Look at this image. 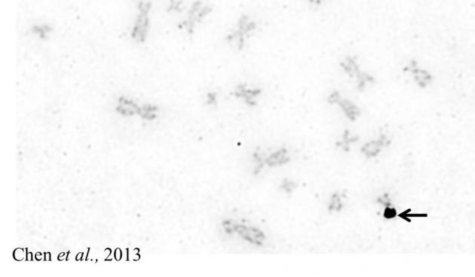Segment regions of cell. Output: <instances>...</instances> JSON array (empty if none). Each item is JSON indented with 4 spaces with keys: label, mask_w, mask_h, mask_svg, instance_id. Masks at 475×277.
<instances>
[{
    "label": "cell",
    "mask_w": 475,
    "mask_h": 277,
    "mask_svg": "<svg viewBox=\"0 0 475 277\" xmlns=\"http://www.w3.org/2000/svg\"><path fill=\"white\" fill-rule=\"evenodd\" d=\"M207 101L208 104H215L216 102V94L210 92L207 95Z\"/></svg>",
    "instance_id": "cell-21"
},
{
    "label": "cell",
    "mask_w": 475,
    "mask_h": 277,
    "mask_svg": "<svg viewBox=\"0 0 475 277\" xmlns=\"http://www.w3.org/2000/svg\"><path fill=\"white\" fill-rule=\"evenodd\" d=\"M258 28L257 21L249 14H242L237 20L233 28L226 34V41L237 50H243L248 39Z\"/></svg>",
    "instance_id": "cell-1"
},
{
    "label": "cell",
    "mask_w": 475,
    "mask_h": 277,
    "mask_svg": "<svg viewBox=\"0 0 475 277\" xmlns=\"http://www.w3.org/2000/svg\"><path fill=\"white\" fill-rule=\"evenodd\" d=\"M120 255H121V251L120 249H116V258L117 260H120Z\"/></svg>",
    "instance_id": "cell-23"
},
{
    "label": "cell",
    "mask_w": 475,
    "mask_h": 277,
    "mask_svg": "<svg viewBox=\"0 0 475 277\" xmlns=\"http://www.w3.org/2000/svg\"><path fill=\"white\" fill-rule=\"evenodd\" d=\"M358 140H359L358 136H354V135L350 133L349 130H345L343 134H342L340 140H338V141L336 143V145H337L338 147L342 149V150H344V151L348 152L349 151L350 146H351V143H355V142L358 141Z\"/></svg>",
    "instance_id": "cell-12"
},
{
    "label": "cell",
    "mask_w": 475,
    "mask_h": 277,
    "mask_svg": "<svg viewBox=\"0 0 475 277\" xmlns=\"http://www.w3.org/2000/svg\"><path fill=\"white\" fill-rule=\"evenodd\" d=\"M339 66L347 76L355 80L357 89L359 91H364L368 85L375 82L373 75L361 70L355 56H345L339 62Z\"/></svg>",
    "instance_id": "cell-5"
},
{
    "label": "cell",
    "mask_w": 475,
    "mask_h": 277,
    "mask_svg": "<svg viewBox=\"0 0 475 277\" xmlns=\"http://www.w3.org/2000/svg\"><path fill=\"white\" fill-rule=\"evenodd\" d=\"M213 11V7L204 0H196L190 5L185 19L181 23V27L187 33H194L199 24L203 22Z\"/></svg>",
    "instance_id": "cell-4"
},
{
    "label": "cell",
    "mask_w": 475,
    "mask_h": 277,
    "mask_svg": "<svg viewBox=\"0 0 475 277\" xmlns=\"http://www.w3.org/2000/svg\"><path fill=\"white\" fill-rule=\"evenodd\" d=\"M405 70L412 75L413 81L421 89H425L432 81V75L431 73L428 71L418 67L415 61L412 60L409 66L405 68Z\"/></svg>",
    "instance_id": "cell-9"
},
{
    "label": "cell",
    "mask_w": 475,
    "mask_h": 277,
    "mask_svg": "<svg viewBox=\"0 0 475 277\" xmlns=\"http://www.w3.org/2000/svg\"><path fill=\"white\" fill-rule=\"evenodd\" d=\"M158 108L157 106L152 104H140L138 115L145 120H154L158 114Z\"/></svg>",
    "instance_id": "cell-13"
},
{
    "label": "cell",
    "mask_w": 475,
    "mask_h": 277,
    "mask_svg": "<svg viewBox=\"0 0 475 277\" xmlns=\"http://www.w3.org/2000/svg\"><path fill=\"white\" fill-rule=\"evenodd\" d=\"M183 7V2L181 1H174V2H171V5H170V8L171 9L174 10V11H177V10H182Z\"/></svg>",
    "instance_id": "cell-20"
},
{
    "label": "cell",
    "mask_w": 475,
    "mask_h": 277,
    "mask_svg": "<svg viewBox=\"0 0 475 277\" xmlns=\"http://www.w3.org/2000/svg\"><path fill=\"white\" fill-rule=\"evenodd\" d=\"M25 257H27V254L24 252V249H15L14 252V258L17 261H22L23 259H25Z\"/></svg>",
    "instance_id": "cell-19"
},
{
    "label": "cell",
    "mask_w": 475,
    "mask_h": 277,
    "mask_svg": "<svg viewBox=\"0 0 475 277\" xmlns=\"http://www.w3.org/2000/svg\"><path fill=\"white\" fill-rule=\"evenodd\" d=\"M152 8L150 0H138L130 31L131 39L137 44L144 43L149 36Z\"/></svg>",
    "instance_id": "cell-2"
},
{
    "label": "cell",
    "mask_w": 475,
    "mask_h": 277,
    "mask_svg": "<svg viewBox=\"0 0 475 277\" xmlns=\"http://www.w3.org/2000/svg\"><path fill=\"white\" fill-rule=\"evenodd\" d=\"M343 208V202L340 194L335 192L331 195L328 204V210L331 213H339Z\"/></svg>",
    "instance_id": "cell-14"
},
{
    "label": "cell",
    "mask_w": 475,
    "mask_h": 277,
    "mask_svg": "<svg viewBox=\"0 0 475 277\" xmlns=\"http://www.w3.org/2000/svg\"><path fill=\"white\" fill-rule=\"evenodd\" d=\"M264 165L270 168H280L291 160L290 151L286 146H280L270 154L264 155Z\"/></svg>",
    "instance_id": "cell-8"
},
{
    "label": "cell",
    "mask_w": 475,
    "mask_h": 277,
    "mask_svg": "<svg viewBox=\"0 0 475 277\" xmlns=\"http://www.w3.org/2000/svg\"><path fill=\"white\" fill-rule=\"evenodd\" d=\"M82 252H80V253H78V255H77L76 260L77 261L80 260V259H82Z\"/></svg>",
    "instance_id": "cell-27"
},
{
    "label": "cell",
    "mask_w": 475,
    "mask_h": 277,
    "mask_svg": "<svg viewBox=\"0 0 475 277\" xmlns=\"http://www.w3.org/2000/svg\"><path fill=\"white\" fill-rule=\"evenodd\" d=\"M262 94L263 90L261 88L251 86L249 84L244 83L238 84L232 92V95L235 98L240 100L244 104L250 107L257 105Z\"/></svg>",
    "instance_id": "cell-7"
},
{
    "label": "cell",
    "mask_w": 475,
    "mask_h": 277,
    "mask_svg": "<svg viewBox=\"0 0 475 277\" xmlns=\"http://www.w3.org/2000/svg\"><path fill=\"white\" fill-rule=\"evenodd\" d=\"M389 205H390V204L386 206L384 211H383V217L386 219V220H392V219L395 218L396 216H397V210H396V209L394 208V207H391Z\"/></svg>",
    "instance_id": "cell-18"
},
{
    "label": "cell",
    "mask_w": 475,
    "mask_h": 277,
    "mask_svg": "<svg viewBox=\"0 0 475 277\" xmlns=\"http://www.w3.org/2000/svg\"><path fill=\"white\" fill-rule=\"evenodd\" d=\"M140 104L128 95H122L116 100V111L123 116L138 114Z\"/></svg>",
    "instance_id": "cell-10"
},
{
    "label": "cell",
    "mask_w": 475,
    "mask_h": 277,
    "mask_svg": "<svg viewBox=\"0 0 475 277\" xmlns=\"http://www.w3.org/2000/svg\"><path fill=\"white\" fill-rule=\"evenodd\" d=\"M223 231L227 235L236 233L242 240L256 246H262L267 240V235L264 231L256 226L236 223L231 220L222 222Z\"/></svg>",
    "instance_id": "cell-3"
},
{
    "label": "cell",
    "mask_w": 475,
    "mask_h": 277,
    "mask_svg": "<svg viewBox=\"0 0 475 277\" xmlns=\"http://www.w3.org/2000/svg\"><path fill=\"white\" fill-rule=\"evenodd\" d=\"M45 259L46 261H50L51 260V254L49 252H46L45 254Z\"/></svg>",
    "instance_id": "cell-26"
},
{
    "label": "cell",
    "mask_w": 475,
    "mask_h": 277,
    "mask_svg": "<svg viewBox=\"0 0 475 277\" xmlns=\"http://www.w3.org/2000/svg\"><path fill=\"white\" fill-rule=\"evenodd\" d=\"M36 260H38V261L41 260V259H43V255H42V254L40 253V252H37V253H36Z\"/></svg>",
    "instance_id": "cell-24"
},
{
    "label": "cell",
    "mask_w": 475,
    "mask_h": 277,
    "mask_svg": "<svg viewBox=\"0 0 475 277\" xmlns=\"http://www.w3.org/2000/svg\"><path fill=\"white\" fill-rule=\"evenodd\" d=\"M327 101L331 105H338L350 121H355L361 115L359 107L351 100L344 98L339 91H332L328 95Z\"/></svg>",
    "instance_id": "cell-6"
},
{
    "label": "cell",
    "mask_w": 475,
    "mask_h": 277,
    "mask_svg": "<svg viewBox=\"0 0 475 277\" xmlns=\"http://www.w3.org/2000/svg\"><path fill=\"white\" fill-rule=\"evenodd\" d=\"M322 1L323 0H309V2L311 5L318 6V5H320L322 3Z\"/></svg>",
    "instance_id": "cell-22"
},
{
    "label": "cell",
    "mask_w": 475,
    "mask_h": 277,
    "mask_svg": "<svg viewBox=\"0 0 475 277\" xmlns=\"http://www.w3.org/2000/svg\"><path fill=\"white\" fill-rule=\"evenodd\" d=\"M27 260H28V261L33 260V254H32L31 252H27Z\"/></svg>",
    "instance_id": "cell-25"
},
{
    "label": "cell",
    "mask_w": 475,
    "mask_h": 277,
    "mask_svg": "<svg viewBox=\"0 0 475 277\" xmlns=\"http://www.w3.org/2000/svg\"><path fill=\"white\" fill-rule=\"evenodd\" d=\"M297 186H298V184H297L296 181L287 178H284V179L281 181V184H280L279 185L281 191H282L284 193L287 194V195H290V194L293 193V191L297 188Z\"/></svg>",
    "instance_id": "cell-15"
},
{
    "label": "cell",
    "mask_w": 475,
    "mask_h": 277,
    "mask_svg": "<svg viewBox=\"0 0 475 277\" xmlns=\"http://www.w3.org/2000/svg\"><path fill=\"white\" fill-rule=\"evenodd\" d=\"M389 143V141L386 136L382 134L378 139H374V140L366 142L361 146V151L365 157L369 158V159L374 158L381 153L383 148L388 145Z\"/></svg>",
    "instance_id": "cell-11"
},
{
    "label": "cell",
    "mask_w": 475,
    "mask_h": 277,
    "mask_svg": "<svg viewBox=\"0 0 475 277\" xmlns=\"http://www.w3.org/2000/svg\"><path fill=\"white\" fill-rule=\"evenodd\" d=\"M52 31V29L50 27L46 25V24H39V25H36L34 27H33L32 29V32H34L36 36H38V38H40V39H46V36H48V33L49 32Z\"/></svg>",
    "instance_id": "cell-16"
},
{
    "label": "cell",
    "mask_w": 475,
    "mask_h": 277,
    "mask_svg": "<svg viewBox=\"0 0 475 277\" xmlns=\"http://www.w3.org/2000/svg\"><path fill=\"white\" fill-rule=\"evenodd\" d=\"M399 217H400L401 219H402V220L407 222V223H411V219L415 218V217H428V214H412V213H411V209H407V210L402 212V213L399 214Z\"/></svg>",
    "instance_id": "cell-17"
}]
</instances>
